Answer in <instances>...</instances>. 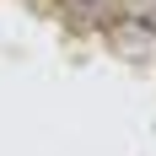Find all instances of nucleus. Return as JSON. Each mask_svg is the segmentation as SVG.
<instances>
[{"label":"nucleus","instance_id":"obj_1","mask_svg":"<svg viewBox=\"0 0 156 156\" xmlns=\"http://www.w3.org/2000/svg\"><path fill=\"white\" fill-rule=\"evenodd\" d=\"M76 5H97V0H76Z\"/></svg>","mask_w":156,"mask_h":156}]
</instances>
